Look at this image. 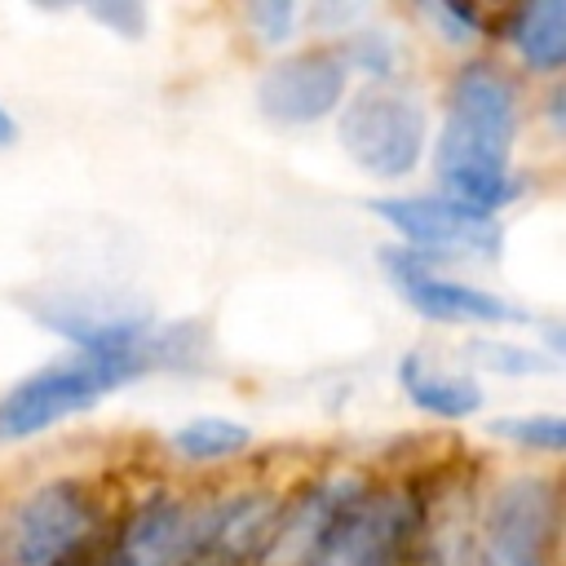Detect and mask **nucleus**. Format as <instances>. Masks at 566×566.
<instances>
[{
	"label": "nucleus",
	"mask_w": 566,
	"mask_h": 566,
	"mask_svg": "<svg viewBox=\"0 0 566 566\" xmlns=\"http://www.w3.org/2000/svg\"><path fill=\"white\" fill-rule=\"evenodd\" d=\"M517 124H522V97L509 71H500L486 57L464 62L447 88V119L433 142L438 195L491 217L509 199H517L522 190L513 172Z\"/></svg>",
	"instance_id": "f257e3e1"
},
{
	"label": "nucleus",
	"mask_w": 566,
	"mask_h": 566,
	"mask_svg": "<svg viewBox=\"0 0 566 566\" xmlns=\"http://www.w3.org/2000/svg\"><path fill=\"white\" fill-rule=\"evenodd\" d=\"M27 314L84 354H128L155 367H190L203 354L199 323H159L137 296L102 287H62L27 296Z\"/></svg>",
	"instance_id": "f03ea898"
},
{
	"label": "nucleus",
	"mask_w": 566,
	"mask_h": 566,
	"mask_svg": "<svg viewBox=\"0 0 566 566\" xmlns=\"http://www.w3.org/2000/svg\"><path fill=\"white\" fill-rule=\"evenodd\" d=\"M150 371H159L150 358L71 349V354L27 371L22 380H13L0 394V442H27V438L97 407L102 398H111L115 389H124Z\"/></svg>",
	"instance_id": "7ed1b4c3"
},
{
	"label": "nucleus",
	"mask_w": 566,
	"mask_h": 566,
	"mask_svg": "<svg viewBox=\"0 0 566 566\" xmlns=\"http://www.w3.org/2000/svg\"><path fill=\"white\" fill-rule=\"evenodd\" d=\"M340 150L376 181H402L424 164L429 111L394 84H367L340 102Z\"/></svg>",
	"instance_id": "20e7f679"
},
{
	"label": "nucleus",
	"mask_w": 566,
	"mask_h": 566,
	"mask_svg": "<svg viewBox=\"0 0 566 566\" xmlns=\"http://www.w3.org/2000/svg\"><path fill=\"white\" fill-rule=\"evenodd\" d=\"M301 566H433L420 509L407 491H358Z\"/></svg>",
	"instance_id": "39448f33"
},
{
	"label": "nucleus",
	"mask_w": 566,
	"mask_h": 566,
	"mask_svg": "<svg viewBox=\"0 0 566 566\" xmlns=\"http://www.w3.org/2000/svg\"><path fill=\"white\" fill-rule=\"evenodd\" d=\"M380 221H389L402 234V248L424 256L429 265L447 261H495L504 230L491 212L464 208L447 195H380L367 203Z\"/></svg>",
	"instance_id": "423d86ee"
},
{
	"label": "nucleus",
	"mask_w": 566,
	"mask_h": 566,
	"mask_svg": "<svg viewBox=\"0 0 566 566\" xmlns=\"http://www.w3.org/2000/svg\"><path fill=\"white\" fill-rule=\"evenodd\" d=\"M97 531L102 509L84 482H44L13 513V566H84Z\"/></svg>",
	"instance_id": "0eeeda50"
},
{
	"label": "nucleus",
	"mask_w": 566,
	"mask_h": 566,
	"mask_svg": "<svg viewBox=\"0 0 566 566\" xmlns=\"http://www.w3.org/2000/svg\"><path fill=\"white\" fill-rule=\"evenodd\" d=\"M557 548V486L544 473L509 478L482 517L478 566H553Z\"/></svg>",
	"instance_id": "6e6552de"
},
{
	"label": "nucleus",
	"mask_w": 566,
	"mask_h": 566,
	"mask_svg": "<svg viewBox=\"0 0 566 566\" xmlns=\"http://www.w3.org/2000/svg\"><path fill=\"white\" fill-rule=\"evenodd\" d=\"M380 265L394 283V292L429 323H451V327H500V323H526V314L504 301L491 287L478 283H460L451 274H442L438 265H429L424 256L407 252V248H385Z\"/></svg>",
	"instance_id": "1a4fd4ad"
},
{
	"label": "nucleus",
	"mask_w": 566,
	"mask_h": 566,
	"mask_svg": "<svg viewBox=\"0 0 566 566\" xmlns=\"http://www.w3.org/2000/svg\"><path fill=\"white\" fill-rule=\"evenodd\" d=\"M349 93V71L336 49H296L270 62L256 80V106L270 124L305 128L340 111Z\"/></svg>",
	"instance_id": "9d476101"
},
{
	"label": "nucleus",
	"mask_w": 566,
	"mask_h": 566,
	"mask_svg": "<svg viewBox=\"0 0 566 566\" xmlns=\"http://www.w3.org/2000/svg\"><path fill=\"white\" fill-rule=\"evenodd\" d=\"M195 553H199V509H190L168 491H155L119 522L111 544L88 566H195Z\"/></svg>",
	"instance_id": "9b49d317"
},
{
	"label": "nucleus",
	"mask_w": 566,
	"mask_h": 566,
	"mask_svg": "<svg viewBox=\"0 0 566 566\" xmlns=\"http://www.w3.org/2000/svg\"><path fill=\"white\" fill-rule=\"evenodd\" d=\"M398 389L407 394V402L424 416H438V420H469L482 411L486 394L473 376L455 371V367H442L438 358L411 349L398 358Z\"/></svg>",
	"instance_id": "f8f14e48"
},
{
	"label": "nucleus",
	"mask_w": 566,
	"mask_h": 566,
	"mask_svg": "<svg viewBox=\"0 0 566 566\" xmlns=\"http://www.w3.org/2000/svg\"><path fill=\"white\" fill-rule=\"evenodd\" d=\"M504 40L513 44V53L544 75H557L566 62V4L562 0H535L509 13L504 22Z\"/></svg>",
	"instance_id": "ddd939ff"
},
{
	"label": "nucleus",
	"mask_w": 566,
	"mask_h": 566,
	"mask_svg": "<svg viewBox=\"0 0 566 566\" xmlns=\"http://www.w3.org/2000/svg\"><path fill=\"white\" fill-rule=\"evenodd\" d=\"M172 447L195 460V464H208V460H226V455H239L252 447V429L230 420V416H195L186 424L172 429Z\"/></svg>",
	"instance_id": "4468645a"
},
{
	"label": "nucleus",
	"mask_w": 566,
	"mask_h": 566,
	"mask_svg": "<svg viewBox=\"0 0 566 566\" xmlns=\"http://www.w3.org/2000/svg\"><path fill=\"white\" fill-rule=\"evenodd\" d=\"M464 354H469L473 367L495 371V376H544V371L557 367L544 349L513 345V340H491V336H473V340L464 345Z\"/></svg>",
	"instance_id": "2eb2a0df"
},
{
	"label": "nucleus",
	"mask_w": 566,
	"mask_h": 566,
	"mask_svg": "<svg viewBox=\"0 0 566 566\" xmlns=\"http://www.w3.org/2000/svg\"><path fill=\"white\" fill-rule=\"evenodd\" d=\"M486 433L495 438H509L517 447H531V451H548L557 455L566 447V416L557 411H531V416H495L486 424Z\"/></svg>",
	"instance_id": "dca6fc26"
},
{
	"label": "nucleus",
	"mask_w": 566,
	"mask_h": 566,
	"mask_svg": "<svg viewBox=\"0 0 566 566\" xmlns=\"http://www.w3.org/2000/svg\"><path fill=\"white\" fill-rule=\"evenodd\" d=\"M336 53H340V62H345L349 75L363 71V75H371L376 84L389 80L394 66H398V44H394L385 31H345V40L336 44Z\"/></svg>",
	"instance_id": "f3484780"
},
{
	"label": "nucleus",
	"mask_w": 566,
	"mask_h": 566,
	"mask_svg": "<svg viewBox=\"0 0 566 566\" xmlns=\"http://www.w3.org/2000/svg\"><path fill=\"white\" fill-rule=\"evenodd\" d=\"M243 22L256 31L261 44H283L296 31V4L292 0H265V4H248Z\"/></svg>",
	"instance_id": "a211bd4d"
},
{
	"label": "nucleus",
	"mask_w": 566,
	"mask_h": 566,
	"mask_svg": "<svg viewBox=\"0 0 566 566\" xmlns=\"http://www.w3.org/2000/svg\"><path fill=\"white\" fill-rule=\"evenodd\" d=\"M84 13H88L97 27H106L111 35H119V40H137V35H146V9H142V4H133V0L88 4Z\"/></svg>",
	"instance_id": "6ab92c4d"
},
{
	"label": "nucleus",
	"mask_w": 566,
	"mask_h": 566,
	"mask_svg": "<svg viewBox=\"0 0 566 566\" xmlns=\"http://www.w3.org/2000/svg\"><path fill=\"white\" fill-rule=\"evenodd\" d=\"M424 18L438 22V31H442L447 44H469L482 31L478 9H469V4H424Z\"/></svg>",
	"instance_id": "aec40b11"
},
{
	"label": "nucleus",
	"mask_w": 566,
	"mask_h": 566,
	"mask_svg": "<svg viewBox=\"0 0 566 566\" xmlns=\"http://www.w3.org/2000/svg\"><path fill=\"white\" fill-rule=\"evenodd\" d=\"M18 142V119L9 115V106L0 102V146H13Z\"/></svg>",
	"instance_id": "412c9836"
}]
</instances>
